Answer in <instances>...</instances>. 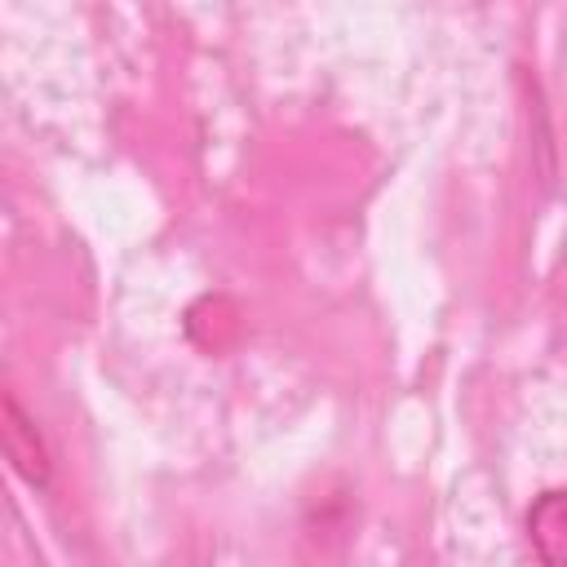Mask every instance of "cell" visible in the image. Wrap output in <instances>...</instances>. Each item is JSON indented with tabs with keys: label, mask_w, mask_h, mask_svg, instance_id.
<instances>
[{
	"label": "cell",
	"mask_w": 567,
	"mask_h": 567,
	"mask_svg": "<svg viewBox=\"0 0 567 567\" xmlns=\"http://www.w3.org/2000/svg\"><path fill=\"white\" fill-rule=\"evenodd\" d=\"M4 456L13 461V470L31 483V487H44L49 483V452H44V439L35 430V421L22 412V403L13 394H4Z\"/></svg>",
	"instance_id": "cell-1"
},
{
	"label": "cell",
	"mask_w": 567,
	"mask_h": 567,
	"mask_svg": "<svg viewBox=\"0 0 567 567\" xmlns=\"http://www.w3.org/2000/svg\"><path fill=\"white\" fill-rule=\"evenodd\" d=\"M527 532L545 567H567V492H540L527 509Z\"/></svg>",
	"instance_id": "cell-2"
}]
</instances>
